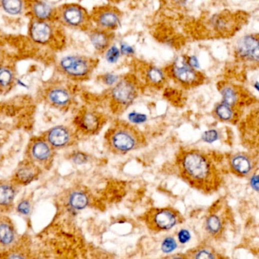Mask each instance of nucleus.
Masks as SVG:
<instances>
[{
    "mask_svg": "<svg viewBox=\"0 0 259 259\" xmlns=\"http://www.w3.org/2000/svg\"><path fill=\"white\" fill-rule=\"evenodd\" d=\"M54 149H62L72 146L76 142L78 134L76 129L67 126H56L51 128L42 135Z\"/></svg>",
    "mask_w": 259,
    "mask_h": 259,
    "instance_id": "10",
    "label": "nucleus"
},
{
    "mask_svg": "<svg viewBox=\"0 0 259 259\" xmlns=\"http://www.w3.org/2000/svg\"><path fill=\"white\" fill-rule=\"evenodd\" d=\"M186 257L191 258H216L217 254L210 247L198 246L186 252Z\"/></svg>",
    "mask_w": 259,
    "mask_h": 259,
    "instance_id": "26",
    "label": "nucleus"
},
{
    "mask_svg": "<svg viewBox=\"0 0 259 259\" xmlns=\"http://www.w3.org/2000/svg\"><path fill=\"white\" fill-rule=\"evenodd\" d=\"M88 36L91 45L100 54H104L106 50L111 45L112 41V32L101 30L97 28L92 29Z\"/></svg>",
    "mask_w": 259,
    "mask_h": 259,
    "instance_id": "19",
    "label": "nucleus"
},
{
    "mask_svg": "<svg viewBox=\"0 0 259 259\" xmlns=\"http://www.w3.org/2000/svg\"><path fill=\"white\" fill-rule=\"evenodd\" d=\"M176 242L172 237H168L164 239L162 244V249L164 252L170 253L176 248Z\"/></svg>",
    "mask_w": 259,
    "mask_h": 259,
    "instance_id": "35",
    "label": "nucleus"
},
{
    "mask_svg": "<svg viewBox=\"0 0 259 259\" xmlns=\"http://www.w3.org/2000/svg\"><path fill=\"white\" fill-rule=\"evenodd\" d=\"M190 238V233L189 231L186 230V229H181V230L178 232V239L180 243H186V242H189Z\"/></svg>",
    "mask_w": 259,
    "mask_h": 259,
    "instance_id": "37",
    "label": "nucleus"
},
{
    "mask_svg": "<svg viewBox=\"0 0 259 259\" xmlns=\"http://www.w3.org/2000/svg\"><path fill=\"white\" fill-rule=\"evenodd\" d=\"M16 210L20 215L28 216L32 210V201L28 198H23L16 205Z\"/></svg>",
    "mask_w": 259,
    "mask_h": 259,
    "instance_id": "31",
    "label": "nucleus"
},
{
    "mask_svg": "<svg viewBox=\"0 0 259 259\" xmlns=\"http://www.w3.org/2000/svg\"><path fill=\"white\" fill-rule=\"evenodd\" d=\"M55 151L44 137H35L28 145L26 158L36 163L41 169H48L54 161Z\"/></svg>",
    "mask_w": 259,
    "mask_h": 259,
    "instance_id": "7",
    "label": "nucleus"
},
{
    "mask_svg": "<svg viewBox=\"0 0 259 259\" xmlns=\"http://www.w3.org/2000/svg\"><path fill=\"white\" fill-rule=\"evenodd\" d=\"M111 2L117 3L119 2V1H122V0H110Z\"/></svg>",
    "mask_w": 259,
    "mask_h": 259,
    "instance_id": "42",
    "label": "nucleus"
},
{
    "mask_svg": "<svg viewBox=\"0 0 259 259\" xmlns=\"http://www.w3.org/2000/svg\"><path fill=\"white\" fill-rule=\"evenodd\" d=\"M97 29L112 32L122 26L120 13L112 7H103L96 9L91 16Z\"/></svg>",
    "mask_w": 259,
    "mask_h": 259,
    "instance_id": "11",
    "label": "nucleus"
},
{
    "mask_svg": "<svg viewBox=\"0 0 259 259\" xmlns=\"http://www.w3.org/2000/svg\"><path fill=\"white\" fill-rule=\"evenodd\" d=\"M105 60L108 64H116L122 57L120 48L116 44H111L104 52Z\"/></svg>",
    "mask_w": 259,
    "mask_h": 259,
    "instance_id": "29",
    "label": "nucleus"
},
{
    "mask_svg": "<svg viewBox=\"0 0 259 259\" xmlns=\"http://www.w3.org/2000/svg\"><path fill=\"white\" fill-rule=\"evenodd\" d=\"M89 195L83 191L75 190L69 193L67 204L73 210H80L86 208L90 204Z\"/></svg>",
    "mask_w": 259,
    "mask_h": 259,
    "instance_id": "23",
    "label": "nucleus"
},
{
    "mask_svg": "<svg viewBox=\"0 0 259 259\" xmlns=\"http://www.w3.org/2000/svg\"><path fill=\"white\" fill-rule=\"evenodd\" d=\"M204 229L212 237L216 238L222 235L224 230V222L222 217L217 214L207 216L204 220Z\"/></svg>",
    "mask_w": 259,
    "mask_h": 259,
    "instance_id": "24",
    "label": "nucleus"
},
{
    "mask_svg": "<svg viewBox=\"0 0 259 259\" xmlns=\"http://www.w3.org/2000/svg\"><path fill=\"white\" fill-rule=\"evenodd\" d=\"M251 188L256 192H259V174H252L250 179Z\"/></svg>",
    "mask_w": 259,
    "mask_h": 259,
    "instance_id": "39",
    "label": "nucleus"
},
{
    "mask_svg": "<svg viewBox=\"0 0 259 259\" xmlns=\"http://www.w3.org/2000/svg\"><path fill=\"white\" fill-rule=\"evenodd\" d=\"M18 242V232L12 220L6 215L0 216V251H12Z\"/></svg>",
    "mask_w": 259,
    "mask_h": 259,
    "instance_id": "14",
    "label": "nucleus"
},
{
    "mask_svg": "<svg viewBox=\"0 0 259 259\" xmlns=\"http://www.w3.org/2000/svg\"><path fill=\"white\" fill-rule=\"evenodd\" d=\"M33 12L34 16L40 21L50 19L52 14V9L46 3L36 1L33 5Z\"/></svg>",
    "mask_w": 259,
    "mask_h": 259,
    "instance_id": "27",
    "label": "nucleus"
},
{
    "mask_svg": "<svg viewBox=\"0 0 259 259\" xmlns=\"http://www.w3.org/2000/svg\"><path fill=\"white\" fill-rule=\"evenodd\" d=\"M254 88H256V91L259 92V82H256L254 84Z\"/></svg>",
    "mask_w": 259,
    "mask_h": 259,
    "instance_id": "41",
    "label": "nucleus"
},
{
    "mask_svg": "<svg viewBox=\"0 0 259 259\" xmlns=\"http://www.w3.org/2000/svg\"><path fill=\"white\" fill-rule=\"evenodd\" d=\"M48 104L58 109H67L73 101L72 92L64 87H54L48 90L46 94Z\"/></svg>",
    "mask_w": 259,
    "mask_h": 259,
    "instance_id": "17",
    "label": "nucleus"
},
{
    "mask_svg": "<svg viewBox=\"0 0 259 259\" xmlns=\"http://www.w3.org/2000/svg\"><path fill=\"white\" fill-rule=\"evenodd\" d=\"M119 48H120L122 55L124 56V57H132L136 53L134 48L132 45L128 44V43H122L119 46Z\"/></svg>",
    "mask_w": 259,
    "mask_h": 259,
    "instance_id": "36",
    "label": "nucleus"
},
{
    "mask_svg": "<svg viewBox=\"0 0 259 259\" xmlns=\"http://www.w3.org/2000/svg\"><path fill=\"white\" fill-rule=\"evenodd\" d=\"M17 187L12 180H0V211H8L14 206Z\"/></svg>",
    "mask_w": 259,
    "mask_h": 259,
    "instance_id": "18",
    "label": "nucleus"
},
{
    "mask_svg": "<svg viewBox=\"0 0 259 259\" xmlns=\"http://www.w3.org/2000/svg\"><path fill=\"white\" fill-rule=\"evenodd\" d=\"M213 114L218 120L224 123H232L238 117L236 107H231L222 101L216 106Z\"/></svg>",
    "mask_w": 259,
    "mask_h": 259,
    "instance_id": "22",
    "label": "nucleus"
},
{
    "mask_svg": "<svg viewBox=\"0 0 259 259\" xmlns=\"http://www.w3.org/2000/svg\"><path fill=\"white\" fill-rule=\"evenodd\" d=\"M52 36L51 26L44 21L34 22L30 28V37L34 42L46 44L50 42Z\"/></svg>",
    "mask_w": 259,
    "mask_h": 259,
    "instance_id": "21",
    "label": "nucleus"
},
{
    "mask_svg": "<svg viewBox=\"0 0 259 259\" xmlns=\"http://www.w3.org/2000/svg\"><path fill=\"white\" fill-rule=\"evenodd\" d=\"M229 163L232 173L242 177L251 175L256 165L253 157L246 153H238L231 156Z\"/></svg>",
    "mask_w": 259,
    "mask_h": 259,
    "instance_id": "16",
    "label": "nucleus"
},
{
    "mask_svg": "<svg viewBox=\"0 0 259 259\" xmlns=\"http://www.w3.org/2000/svg\"><path fill=\"white\" fill-rule=\"evenodd\" d=\"M129 119L134 123H142L145 121L146 116L138 113H132L129 115Z\"/></svg>",
    "mask_w": 259,
    "mask_h": 259,
    "instance_id": "40",
    "label": "nucleus"
},
{
    "mask_svg": "<svg viewBox=\"0 0 259 259\" xmlns=\"http://www.w3.org/2000/svg\"><path fill=\"white\" fill-rule=\"evenodd\" d=\"M146 227L152 232L168 231L183 222V216L173 207H152L142 217Z\"/></svg>",
    "mask_w": 259,
    "mask_h": 259,
    "instance_id": "4",
    "label": "nucleus"
},
{
    "mask_svg": "<svg viewBox=\"0 0 259 259\" xmlns=\"http://www.w3.org/2000/svg\"><path fill=\"white\" fill-rule=\"evenodd\" d=\"M61 18L66 26L76 29H89L92 21L88 11L78 4H69L63 7Z\"/></svg>",
    "mask_w": 259,
    "mask_h": 259,
    "instance_id": "12",
    "label": "nucleus"
},
{
    "mask_svg": "<svg viewBox=\"0 0 259 259\" xmlns=\"http://www.w3.org/2000/svg\"><path fill=\"white\" fill-rule=\"evenodd\" d=\"M60 66L63 73L70 79L82 81L90 76L95 68L96 61L86 56L68 55L60 60Z\"/></svg>",
    "mask_w": 259,
    "mask_h": 259,
    "instance_id": "6",
    "label": "nucleus"
},
{
    "mask_svg": "<svg viewBox=\"0 0 259 259\" xmlns=\"http://www.w3.org/2000/svg\"><path fill=\"white\" fill-rule=\"evenodd\" d=\"M2 9L12 16L19 15L23 10L22 0H1Z\"/></svg>",
    "mask_w": 259,
    "mask_h": 259,
    "instance_id": "28",
    "label": "nucleus"
},
{
    "mask_svg": "<svg viewBox=\"0 0 259 259\" xmlns=\"http://www.w3.org/2000/svg\"><path fill=\"white\" fill-rule=\"evenodd\" d=\"M70 159L75 164H84L88 163V154L82 151H75L70 155Z\"/></svg>",
    "mask_w": 259,
    "mask_h": 259,
    "instance_id": "34",
    "label": "nucleus"
},
{
    "mask_svg": "<svg viewBox=\"0 0 259 259\" xmlns=\"http://www.w3.org/2000/svg\"><path fill=\"white\" fill-rule=\"evenodd\" d=\"M107 149L116 155H124L146 145V139L140 129L125 121L114 122L105 134Z\"/></svg>",
    "mask_w": 259,
    "mask_h": 259,
    "instance_id": "2",
    "label": "nucleus"
},
{
    "mask_svg": "<svg viewBox=\"0 0 259 259\" xmlns=\"http://www.w3.org/2000/svg\"><path fill=\"white\" fill-rule=\"evenodd\" d=\"M166 72L168 78L186 89L195 88L203 82L202 75L188 64L186 56L176 57Z\"/></svg>",
    "mask_w": 259,
    "mask_h": 259,
    "instance_id": "5",
    "label": "nucleus"
},
{
    "mask_svg": "<svg viewBox=\"0 0 259 259\" xmlns=\"http://www.w3.org/2000/svg\"><path fill=\"white\" fill-rule=\"evenodd\" d=\"M218 138L219 132L216 129H210V130L206 131L202 136V139L207 143H213L214 141H217Z\"/></svg>",
    "mask_w": 259,
    "mask_h": 259,
    "instance_id": "33",
    "label": "nucleus"
},
{
    "mask_svg": "<svg viewBox=\"0 0 259 259\" xmlns=\"http://www.w3.org/2000/svg\"><path fill=\"white\" fill-rule=\"evenodd\" d=\"M42 169L36 163L25 158L16 169L12 181L18 186L28 185L36 180L40 175Z\"/></svg>",
    "mask_w": 259,
    "mask_h": 259,
    "instance_id": "13",
    "label": "nucleus"
},
{
    "mask_svg": "<svg viewBox=\"0 0 259 259\" xmlns=\"http://www.w3.org/2000/svg\"><path fill=\"white\" fill-rule=\"evenodd\" d=\"M100 79L104 85L108 87H112L118 83L120 78L118 75L114 74V73H107L102 75L100 76Z\"/></svg>",
    "mask_w": 259,
    "mask_h": 259,
    "instance_id": "32",
    "label": "nucleus"
},
{
    "mask_svg": "<svg viewBox=\"0 0 259 259\" xmlns=\"http://www.w3.org/2000/svg\"><path fill=\"white\" fill-rule=\"evenodd\" d=\"M14 76L12 72L7 68H0V86L7 88L12 83Z\"/></svg>",
    "mask_w": 259,
    "mask_h": 259,
    "instance_id": "30",
    "label": "nucleus"
},
{
    "mask_svg": "<svg viewBox=\"0 0 259 259\" xmlns=\"http://www.w3.org/2000/svg\"><path fill=\"white\" fill-rule=\"evenodd\" d=\"M220 93L222 94V102L236 108L240 102V96L234 87L232 85H223L220 87Z\"/></svg>",
    "mask_w": 259,
    "mask_h": 259,
    "instance_id": "25",
    "label": "nucleus"
},
{
    "mask_svg": "<svg viewBox=\"0 0 259 259\" xmlns=\"http://www.w3.org/2000/svg\"><path fill=\"white\" fill-rule=\"evenodd\" d=\"M210 24L214 32L223 37L234 32L238 26L235 15L230 13L214 15L210 19Z\"/></svg>",
    "mask_w": 259,
    "mask_h": 259,
    "instance_id": "15",
    "label": "nucleus"
},
{
    "mask_svg": "<svg viewBox=\"0 0 259 259\" xmlns=\"http://www.w3.org/2000/svg\"><path fill=\"white\" fill-rule=\"evenodd\" d=\"M235 54L248 66H259V35H248L241 38L236 43Z\"/></svg>",
    "mask_w": 259,
    "mask_h": 259,
    "instance_id": "9",
    "label": "nucleus"
},
{
    "mask_svg": "<svg viewBox=\"0 0 259 259\" xmlns=\"http://www.w3.org/2000/svg\"><path fill=\"white\" fill-rule=\"evenodd\" d=\"M168 78L167 72L157 66H147L144 72L146 82L153 88H162L167 82Z\"/></svg>",
    "mask_w": 259,
    "mask_h": 259,
    "instance_id": "20",
    "label": "nucleus"
},
{
    "mask_svg": "<svg viewBox=\"0 0 259 259\" xmlns=\"http://www.w3.org/2000/svg\"><path fill=\"white\" fill-rule=\"evenodd\" d=\"M106 117L95 110H80L74 118V125L78 134L91 136L98 134L106 123Z\"/></svg>",
    "mask_w": 259,
    "mask_h": 259,
    "instance_id": "8",
    "label": "nucleus"
},
{
    "mask_svg": "<svg viewBox=\"0 0 259 259\" xmlns=\"http://www.w3.org/2000/svg\"><path fill=\"white\" fill-rule=\"evenodd\" d=\"M186 62H188V64H189L191 67L196 69V70L200 69V60H198V57H197L196 56H186Z\"/></svg>",
    "mask_w": 259,
    "mask_h": 259,
    "instance_id": "38",
    "label": "nucleus"
},
{
    "mask_svg": "<svg viewBox=\"0 0 259 259\" xmlns=\"http://www.w3.org/2000/svg\"><path fill=\"white\" fill-rule=\"evenodd\" d=\"M140 85L132 76L122 78L112 87L110 93V106L114 114H120L136 101L139 96Z\"/></svg>",
    "mask_w": 259,
    "mask_h": 259,
    "instance_id": "3",
    "label": "nucleus"
},
{
    "mask_svg": "<svg viewBox=\"0 0 259 259\" xmlns=\"http://www.w3.org/2000/svg\"><path fill=\"white\" fill-rule=\"evenodd\" d=\"M176 163L181 178L197 190L212 192L218 187L217 168L211 158L200 150L181 149Z\"/></svg>",
    "mask_w": 259,
    "mask_h": 259,
    "instance_id": "1",
    "label": "nucleus"
}]
</instances>
